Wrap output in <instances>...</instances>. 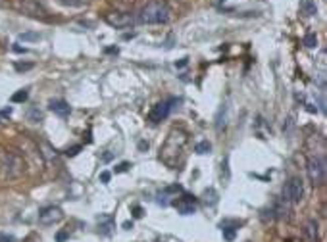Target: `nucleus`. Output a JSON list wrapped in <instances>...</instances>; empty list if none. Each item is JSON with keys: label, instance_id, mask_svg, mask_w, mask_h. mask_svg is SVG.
<instances>
[{"label": "nucleus", "instance_id": "nucleus-1", "mask_svg": "<svg viewBox=\"0 0 327 242\" xmlns=\"http://www.w3.org/2000/svg\"><path fill=\"white\" fill-rule=\"evenodd\" d=\"M168 20H170V8L164 0L148 2L139 14V23H142V25H160Z\"/></svg>", "mask_w": 327, "mask_h": 242}, {"label": "nucleus", "instance_id": "nucleus-2", "mask_svg": "<svg viewBox=\"0 0 327 242\" xmlns=\"http://www.w3.org/2000/svg\"><path fill=\"white\" fill-rule=\"evenodd\" d=\"M187 144V135L183 131H172L170 133V139L166 141V144H164V148L160 150L162 154H160V158H162L164 162H168L170 160V156L175 154L179 156L181 152H183V146Z\"/></svg>", "mask_w": 327, "mask_h": 242}, {"label": "nucleus", "instance_id": "nucleus-3", "mask_svg": "<svg viewBox=\"0 0 327 242\" xmlns=\"http://www.w3.org/2000/svg\"><path fill=\"white\" fill-rule=\"evenodd\" d=\"M308 175L316 187L325 183V160L321 156H312L308 160Z\"/></svg>", "mask_w": 327, "mask_h": 242}, {"label": "nucleus", "instance_id": "nucleus-4", "mask_svg": "<svg viewBox=\"0 0 327 242\" xmlns=\"http://www.w3.org/2000/svg\"><path fill=\"white\" fill-rule=\"evenodd\" d=\"M174 104H179V100L170 98V100H164V102H158L156 106L152 108V111L148 113V117L152 123H160L162 119H166L170 115V111L174 110Z\"/></svg>", "mask_w": 327, "mask_h": 242}, {"label": "nucleus", "instance_id": "nucleus-5", "mask_svg": "<svg viewBox=\"0 0 327 242\" xmlns=\"http://www.w3.org/2000/svg\"><path fill=\"white\" fill-rule=\"evenodd\" d=\"M23 171V160L16 154H6L4 156V175L8 179H16L20 177Z\"/></svg>", "mask_w": 327, "mask_h": 242}, {"label": "nucleus", "instance_id": "nucleus-6", "mask_svg": "<svg viewBox=\"0 0 327 242\" xmlns=\"http://www.w3.org/2000/svg\"><path fill=\"white\" fill-rule=\"evenodd\" d=\"M285 194H287V200H289L291 204H300V200H302V194H304L302 181H300L298 177H293V179L287 183Z\"/></svg>", "mask_w": 327, "mask_h": 242}, {"label": "nucleus", "instance_id": "nucleus-7", "mask_svg": "<svg viewBox=\"0 0 327 242\" xmlns=\"http://www.w3.org/2000/svg\"><path fill=\"white\" fill-rule=\"evenodd\" d=\"M62 217H64V211L58 206H46L39 211V223L41 225H54L58 221H62Z\"/></svg>", "mask_w": 327, "mask_h": 242}, {"label": "nucleus", "instance_id": "nucleus-8", "mask_svg": "<svg viewBox=\"0 0 327 242\" xmlns=\"http://www.w3.org/2000/svg\"><path fill=\"white\" fill-rule=\"evenodd\" d=\"M106 23L116 27V29H125V27L133 25V16L125 14V12H112L106 16Z\"/></svg>", "mask_w": 327, "mask_h": 242}, {"label": "nucleus", "instance_id": "nucleus-9", "mask_svg": "<svg viewBox=\"0 0 327 242\" xmlns=\"http://www.w3.org/2000/svg\"><path fill=\"white\" fill-rule=\"evenodd\" d=\"M177 211L181 213V215H191V213H195L196 211V206H195V196H191V194H183L181 198H177L174 202Z\"/></svg>", "mask_w": 327, "mask_h": 242}, {"label": "nucleus", "instance_id": "nucleus-10", "mask_svg": "<svg viewBox=\"0 0 327 242\" xmlns=\"http://www.w3.org/2000/svg\"><path fill=\"white\" fill-rule=\"evenodd\" d=\"M174 192H183V188L179 187V185H174V187L164 188L162 192L156 196V204H158V206H162V208H166V206L170 204V196H172Z\"/></svg>", "mask_w": 327, "mask_h": 242}, {"label": "nucleus", "instance_id": "nucleus-11", "mask_svg": "<svg viewBox=\"0 0 327 242\" xmlns=\"http://www.w3.org/2000/svg\"><path fill=\"white\" fill-rule=\"evenodd\" d=\"M50 110L54 111L56 115H60V117H67L71 108H69V104L65 100H50Z\"/></svg>", "mask_w": 327, "mask_h": 242}, {"label": "nucleus", "instance_id": "nucleus-12", "mask_svg": "<svg viewBox=\"0 0 327 242\" xmlns=\"http://www.w3.org/2000/svg\"><path fill=\"white\" fill-rule=\"evenodd\" d=\"M116 229V225H114V221H112V217H108V215H104V217H98V231H100V234H112V231Z\"/></svg>", "mask_w": 327, "mask_h": 242}, {"label": "nucleus", "instance_id": "nucleus-13", "mask_svg": "<svg viewBox=\"0 0 327 242\" xmlns=\"http://www.w3.org/2000/svg\"><path fill=\"white\" fill-rule=\"evenodd\" d=\"M225 125H227V104H221L218 110V115H216V129L221 131Z\"/></svg>", "mask_w": 327, "mask_h": 242}, {"label": "nucleus", "instance_id": "nucleus-14", "mask_svg": "<svg viewBox=\"0 0 327 242\" xmlns=\"http://www.w3.org/2000/svg\"><path fill=\"white\" fill-rule=\"evenodd\" d=\"M202 202L204 204H210V206H216L218 204V192L214 190V188H208V190H204V194H202Z\"/></svg>", "mask_w": 327, "mask_h": 242}, {"label": "nucleus", "instance_id": "nucleus-15", "mask_svg": "<svg viewBox=\"0 0 327 242\" xmlns=\"http://www.w3.org/2000/svg\"><path fill=\"white\" fill-rule=\"evenodd\" d=\"M306 234H308L310 242L317 240V223L316 221H308V225H306Z\"/></svg>", "mask_w": 327, "mask_h": 242}, {"label": "nucleus", "instance_id": "nucleus-16", "mask_svg": "<svg viewBox=\"0 0 327 242\" xmlns=\"http://www.w3.org/2000/svg\"><path fill=\"white\" fill-rule=\"evenodd\" d=\"M41 119H43V113H41V110H39L37 106L29 108V111H27V121H31V123H41Z\"/></svg>", "mask_w": 327, "mask_h": 242}, {"label": "nucleus", "instance_id": "nucleus-17", "mask_svg": "<svg viewBox=\"0 0 327 242\" xmlns=\"http://www.w3.org/2000/svg\"><path fill=\"white\" fill-rule=\"evenodd\" d=\"M210 150H212V143H208V141H200L195 146L196 154H210Z\"/></svg>", "mask_w": 327, "mask_h": 242}, {"label": "nucleus", "instance_id": "nucleus-18", "mask_svg": "<svg viewBox=\"0 0 327 242\" xmlns=\"http://www.w3.org/2000/svg\"><path fill=\"white\" fill-rule=\"evenodd\" d=\"M27 96H29L27 88H22V90H18L16 94H12V102H14V104H22V102L27 100Z\"/></svg>", "mask_w": 327, "mask_h": 242}, {"label": "nucleus", "instance_id": "nucleus-19", "mask_svg": "<svg viewBox=\"0 0 327 242\" xmlns=\"http://www.w3.org/2000/svg\"><path fill=\"white\" fill-rule=\"evenodd\" d=\"M304 46L306 48H316L317 46V37H316V33H308V35H304Z\"/></svg>", "mask_w": 327, "mask_h": 242}, {"label": "nucleus", "instance_id": "nucleus-20", "mask_svg": "<svg viewBox=\"0 0 327 242\" xmlns=\"http://www.w3.org/2000/svg\"><path fill=\"white\" fill-rule=\"evenodd\" d=\"M242 225V221H233V219H225L219 223V229H239Z\"/></svg>", "mask_w": 327, "mask_h": 242}, {"label": "nucleus", "instance_id": "nucleus-21", "mask_svg": "<svg viewBox=\"0 0 327 242\" xmlns=\"http://www.w3.org/2000/svg\"><path fill=\"white\" fill-rule=\"evenodd\" d=\"M229 177H231V173H229V156H225L223 162H221V179L229 181Z\"/></svg>", "mask_w": 327, "mask_h": 242}, {"label": "nucleus", "instance_id": "nucleus-22", "mask_svg": "<svg viewBox=\"0 0 327 242\" xmlns=\"http://www.w3.org/2000/svg\"><path fill=\"white\" fill-rule=\"evenodd\" d=\"M41 148H43V150H44L43 156H44V158H46V160H48V162H50V160H54V158H56V152H54V150H52V148H50V146H48V144H46V143L41 144Z\"/></svg>", "mask_w": 327, "mask_h": 242}, {"label": "nucleus", "instance_id": "nucleus-23", "mask_svg": "<svg viewBox=\"0 0 327 242\" xmlns=\"http://www.w3.org/2000/svg\"><path fill=\"white\" fill-rule=\"evenodd\" d=\"M302 8H304V12L308 14V16H314L316 14V4H314V0H304V4H302Z\"/></svg>", "mask_w": 327, "mask_h": 242}, {"label": "nucleus", "instance_id": "nucleus-24", "mask_svg": "<svg viewBox=\"0 0 327 242\" xmlns=\"http://www.w3.org/2000/svg\"><path fill=\"white\" fill-rule=\"evenodd\" d=\"M41 39V35L39 33H22L20 35V41L23 43H29V41H39Z\"/></svg>", "mask_w": 327, "mask_h": 242}, {"label": "nucleus", "instance_id": "nucleus-25", "mask_svg": "<svg viewBox=\"0 0 327 242\" xmlns=\"http://www.w3.org/2000/svg\"><path fill=\"white\" fill-rule=\"evenodd\" d=\"M221 231H223V238L225 240H233L235 234H237V229H221Z\"/></svg>", "mask_w": 327, "mask_h": 242}, {"label": "nucleus", "instance_id": "nucleus-26", "mask_svg": "<svg viewBox=\"0 0 327 242\" xmlns=\"http://www.w3.org/2000/svg\"><path fill=\"white\" fill-rule=\"evenodd\" d=\"M79 152H81V146H71V148H67V150H65V156L73 158V156H77Z\"/></svg>", "mask_w": 327, "mask_h": 242}, {"label": "nucleus", "instance_id": "nucleus-27", "mask_svg": "<svg viewBox=\"0 0 327 242\" xmlns=\"http://www.w3.org/2000/svg\"><path fill=\"white\" fill-rule=\"evenodd\" d=\"M131 167V164H127V162H123V164L116 165V173H123V171H127Z\"/></svg>", "mask_w": 327, "mask_h": 242}, {"label": "nucleus", "instance_id": "nucleus-28", "mask_svg": "<svg viewBox=\"0 0 327 242\" xmlns=\"http://www.w3.org/2000/svg\"><path fill=\"white\" fill-rule=\"evenodd\" d=\"M33 64H16V69L18 71H27V69H31Z\"/></svg>", "mask_w": 327, "mask_h": 242}, {"label": "nucleus", "instance_id": "nucleus-29", "mask_svg": "<svg viewBox=\"0 0 327 242\" xmlns=\"http://www.w3.org/2000/svg\"><path fill=\"white\" fill-rule=\"evenodd\" d=\"M65 238H67V231H60L56 234V242H65Z\"/></svg>", "mask_w": 327, "mask_h": 242}, {"label": "nucleus", "instance_id": "nucleus-30", "mask_svg": "<svg viewBox=\"0 0 327 242\" xmlns=\"http://www.w3.org/2000/svg\"><path fill=\"white\" fill-rule=\"evenodd\" d=\"M110 177H112V175H110L108 171H102V173H100V181H102V183H108Z\"/></svg>", "mask_w": 327, "mask_h": 242}, {"label": "nucleus", "instance_id": "nucleus-31", "mask_svg": "<svg viewBox=\"0 0 327 242\" xmlns=\"http://www.w3.org/2000/svg\"><path fill=\"white\" fill-rule=\"evenodd\" d=\"M133 215H135V217H142V208H141V206H135V208H133Z\"/></svg>", "mask_w": 327, "mask_h": 242}, {"label": "nucleus", "instance_id": "nucleus-32", "mask_svg": "<svg viewBox=\"0 0 327 242\" xmlns=\"http://www.w3.org/2000/svg\"><path fill=\"white\" fill-rule=\"evenodd\" d=\"M10 113H12V108H6V110H2V111H0V121L4 119V117H8Z\"/></svg>", "mask_w": 327, "mask_h": 242}, {"label": "nucleus", "instance_id": "nucleus-33", "mask_svg": "<svg viewBox=\"0 0 327 242\" xmlns=\"http://www.w3.org/2000/svg\"><path fill=\"white\" fill-rule=\"evenodd\" d=\"M0 242H14V236H8V234H0Z\"/></svg>", "mask_w": 327, "mask_h": 242}, {"label": "nucleus", "instance_id": "nucleus-34", "mask_svg": "<svg viewBox=\"0 0 327 242\" xmlns=\"http://www.w3.org/2000/svg\"><path fill=\"white\" fill-rule=\"evenodd\" d=\"M112 158H114V154H112V152H108V154H104V156H102V162L106 164V162H110Z\"/></svg>", "mask_w": 327, "mask_h": 242}, {"label": "nucleus", "instance_id": "nucleus-35", "mask_svg": "<svg viewBox=\"0 0 327 242\" xmlns=\"http://www.w3.org/2000/svg\"><path fill=\"white\" fill-rule=\"evenodd\" d=\"M187 62H189V58H183V60H181V62H177L175 66H177V67H185V66H187Z\"/></svg>", "mask_w": 327, "mask_h": 242}, {"label": "nucleus", "instance_id": "nucleus-36", "mask_svg": "<svg viewBox=\"0 0 327 242\" xmlns=\"http://www.w3.org/2000/svg\"><path fill=\"white\" fill-rule=\"evenodd\" d=\"M123 229H133V221H123Z\"/></svg>", "mask_w": 327, "mask_h": 242}, {"label": "nucleus", "instance_id": "nucleus-37", "mask_svg": "<svg viewBox=\"0 0 327 242\" xmlns=\"http://www.w3.org/2000/svg\"><path fill=\"white\" fill-rule=\"evenodd\" d=\"M14 50H16V52H20V54H22V52H27V48H22V46H18V44L14 46Z\"/></svg>", "mask_w": 327, "mask_h": 242}, {"label": "nucleus", "instance_id": "nucleus-38", "mask_svg": "<svg viewBox=\"0 0 327 242\" xmlns=\"http://www.w3.org/2000/svg\"><path fill=\"white\" fill-rule=\"evenodd\" d=\"M120 50L118 48H106V54H118Z\"/></svg>", "mask_w": 327, "mask_h": 242}, {"label": "nucleus", "instance_id": "nucleus-39", "mask_svg": "<svg viewBox=\"0 0 327 242\" xmlns=\"http://www.w3.org/2000/svg\"><path fill=\"white\" fill-rule=\"evenodd\" d=\"M139 148L144 150V148H148V143H139Z\"/></svg>", "mask_w": 327, "mask_h": 242}]
</instances>
